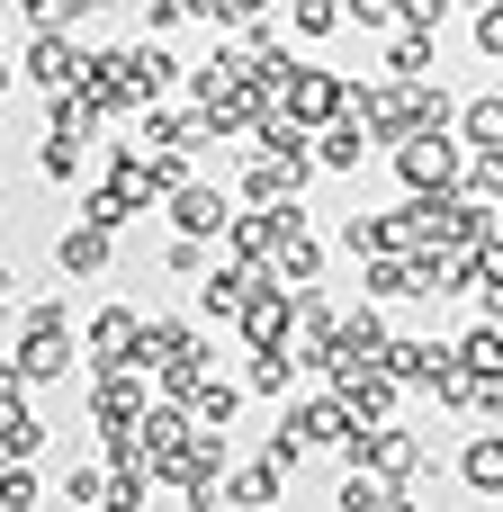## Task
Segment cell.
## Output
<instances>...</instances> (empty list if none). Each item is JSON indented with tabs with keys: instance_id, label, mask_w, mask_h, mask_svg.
Returning <instances> with one entry per match:
<instances>
[{
	"instance_id": "22",
	"label": "cell",
	"mask_w": 503,
	"mask_h": 512,
	"mask_svg": "<svg viewBox=\"0 0 503 512\" xmlns=\"http://www.w3.org/2000/svg\"><path fill=\"white\" fill-rule=\"evenodd\" d=\"M396 9H405V27H441L450 18V0H396Z\"/></svg>"
},
{
	"instance_id": "7",
	"label": "cell",
	"mask_w": 503,
	"mask_h": 512,
	"mask_svg": "<svg viewBox=\"0 0 503 512\" xmlns=\"http://www.w3.org/2000/svg\"><path fill=\"white\" fill-rule=\"evenodd\" d=\"M360 153H369V126H360V117L342 108V117H333V126L315 135V162H324V171H360Z\"/></svg>"
},
{
	"instance_id": "3",
	"label": "cell",
	"mask_w": 503,
	"mask_h": 512,
	"mask_svg": "<svg viewBox=\"0 0 503 512\" xmlns=\"http://www.w3.org/2000/svg\"><path fill=\"white\" fill-rule=\"evenodd\" d=\"M18 63H27V81H36V90H81V81H90V45H72L63 27H36Z\"/></svg>"
},
{
	"instance_id": "9",
	"label": "cell",
	"mask_w": 503,
	"mask_h": 512,
	"mask_svg": "<svg viewBox=\"0 0 503 512\" xmlns=\"http://www.w3.org/2000/svg\"><path fill=\"white\" fill-rule=\"evenodd\" d=\"M54 261H63V279H90V270H108V234H99V225H72V234L54 243Z\"/></svg>"
},
{
	"instance_id": "26",
	"label": "cell",
	"mask_w": 503,
	"mask_h": 512,
	"mask_svg": "<svg viewBox=\"0 0 503 512\" xmlns=\"http://www.w3.org/2000/svg\"><path fill=\"white\" fill-rule=\"evenodd\" d=\"M0 90H9V63H0Z\"/></svg>"
},
{
	"instance_id": "8",
	"label": "cell",
	"mask_w": 503,
	"mask_h": 512,
	"mask_svg": "<svg viewBox=\"0 0 503 512\" xmlns=\"http://www.w3.org/2000/svg\"><path fill=\"white\" fill-rule=\"evenodd\" d=\"M279 477H288L279 459H252V468H234L225 504H234V512H270V504H279Z\"/></svg>"
},
{
	"instance_id": "11",
	"label": "cell",
	"mask_w": 503,
	"mask_h": 512,
	"mask_svg": "<svg viewBox=\"0 0 503 512\" xmlns=\"http://www.w3.org/2000/svg\"><path fill=\"white\" fill-rule=\"evenodd\" d=\"M459 135H468L477 153H503V99H468V117H459Z\"/></svg>"
},
{
	"instance_id": "21",
	"label": "cell",
	"mask_w": 503,
	"mask_h": 512,
	"mask_svg": "<svg viewBox=\"0 0 503 512\" xmlns=\"http://www.w3.org/2000/svg\"><path fill=\"white\" fill-rule=\"evenodd\" d=\"M477 45H486V54H503V0H486V9H477Z\"/></svg>"
},
{
	"instance_id": "24",
	"label": "cell",
	"mask_w": 503,
	"mask_h": 512,
	"mask_svg": "<svg viewBox=\"0 0 503 512\" xmlns=\"http://www.w3.org/2000/svg\"><path fill=\"white\" fill-rule=\"evenodd\" d=\"M90 9H108V0H63V18H90Z\"/></svg>"
},
{
	"instance_id": "12",
	"label": "cell",
	"mask_w": 503,
	"mask_h": 512,
	"mask_svg": "<svg viewBox=\"0 0 503 512\" xmlns=\"http://www.w3.org/2000/svg\"><path fill=\"white\" fill-rule=\"evenodd\" d=\"M459 369H477V378H503V324H477V333L459 342Z\"/></svg>"
},
{
	"instance_id": "13",
	"label": "cell",
	"mask_w": 503,
	"mask_h": 512,
	"mask_svg": "<svg viewBox=\"0 0 503 512\" xmlns=\"http://www.w3.org/2000/svg\"><path fill=\"white\" fill-rule=\"evenodd\" d=\"M288 378H297V360H288V351H252V369H243V387H252V396H288Z\"/></svg>"
},
{
	"instance_id": "6",
	"label": "cell",
	"mask_w": 503,
	"mask_h": 512,
	"mask_svg": "<svg viewBox=\"0 0 503 512\" xmlns=\"http://www.w3.org/2000/svg\"><path fill=\"white\" fill-rule=\"evenodd\" d=\"M450 360H459V351H441V342H387V369H396L405 387H441Z\"/></svg>"
},
{
	"instance_id": "1",
	"label": "cell",
	"mask_w": 503,
	"mask_h": 512,
	"mask_svg": "<svg viewBox=\"0 0 503 512\" xmlns=\"http://www.w3.org/2000/svg\"><path fill=\"white\" fill-rule=\"evenodd\" d=\"M27 387H45V378H63L72 369V333H63V306L54 297H36L27 306V333H18V360H9Z\"/></svg>"
},
{
	"instance_id": "15",
	"label": "cell",
	"mask_w": 503,
	"mask_h": 512,
	"mask_svg": "<svg viewBox=\"0 0 503 512\" xmlns=\"http://www.w3.org/2000/svg\"><path fill=\"white\" fill-rule=\"evenodd\" d=\"M36 171H45V180H72V171H81V135H45Z\"/></svg>"
},
{
	"instance_id": "4",
	"label": "cell",
	"mask_w": 503,
	"mask_h": 512,
	"mask_svg": "<svg viewBox=\"0 0 503 512\" xmlns=\"http://www.w3.org/2000/svg\"><path fill=\"white\" fill-rule=\"evenodd\" d=\"M81 351H90V369H135V351H144V315H135V306H99L90 333H81Z\"/></svg>"
},
{
	"instance_id": "2",
	"label": "cell",
	"mask_w": 503,
	"mask_h": 512,
	"mask_svg": "<svg viewBox=\"0 0 503 512\" xmlns=\"http://www.w3.org/2000/svg\"><path fill=\"white\" fill-rule=\"evenodd\" d=\"M396 171H405V189H414V198H432V189H459L468 153H459V135L423 126V135H405V144H396Z\"/></svg>"
},
{
	"instance_id": "10",
	"label": "cell",
	"mask_w": 503,
	"mask_h": 512,
	"mask_svg": "<svg viewBox=\"0 0 503 512\" xmlns=\"http://www.w3.org/2000/svg\"><path fill=\"white\" fill-rule=\"evenodd\" d=\"M459 477H468L477 495H503V432H477V441H468V459H459Z\"/></svg>"
},
{
	"instance_id": "14",
	"label": "cell",
	"mask_w": 503,
	"mask_h": 512,
	"mask_svg": "<svg viewBox=\"0 0 503 512\" xmlns=\"http://www.w3.org/2000/svg\"><path fill=\"white\" fill-rule=\"evenodd\" d=\"M36 495H45V486H36V468H27V459H9V468H0V512H36Z\"/></svg>"
},
{
	"instance_id": "5",
	"label": "cell",
	"mask_w": 503,
	"mask_h": 512,
	"mask_svg": "<svg viewBox=\"0 0 503 512\" xmlns=\"http://www.w3.org/2000/svg\"><path fill=\"white\" fill-rule=\"evenodd\" d=\"M171 225H180L189 243H216V234L234 225V207H225V189H198V180H189V189H171Z\"/></svg>"
},
{
	"instance_id": "18",
	"label": "cell",
	"mask_w": 503,
	"mask_h": 512,
	"mask_svg": "<svg viewBox=\"0 0 503 512\" xmlns=\"http://www.w3.org/2000/svg\"><path fill=\"white\" fill-rule=\"evenodd\" d=\"M108 486H117V477H99V468H72V486H63V504L99 512V504H108Z\"/></svg>"
},
{
	"instance_id": "16",
	"label": "cell",
	"mask_w": 503,
	"mask_h": 512,
	"mask_svg": "<svg viewBox=\"0 0 503 512\" xmlns=\"http://www.w3.org/2000/svg\"><path fill=\"white\" fill-rule=\"evenodd\" d=\"M432 54V27H396V45H387V72H414Z\"/></svg>"
},
{
	"instance_id": "20",
	"label": "cell",
	"mask_w": 503,
	"mask_h": 512,
	"mask_svg": "<svg viewBox=\"0 0 503 512\" xmlns=\"http://www.w3.org/2000/svg\"><path fill=\"white\" fill-rule=\"evenodd\" d=\"M171 270H180V279H207L216 261H207V243H189V234H180V243H171Z\"/></svg>"
},
{
	"instance_id": "25",
	"label": "cell",
	"mask_w": 503,
	"mask_h": 512,
	"mask_svg": "<svg viewBox=\"0 0 503 512\" xmlns=\"http://www.w3.org/2000/svg\"><path fill=\"white\" fill-rule=\"evenodd\" d=\"M9 288H18V270H9V261H0V306H9Z\"/></svg>"
},
{
	"instance_id": "23",
	"label": "cell",
	"mask_w": 503,
	"mask_h": 512,
	"mask_svg": "<svg viewBox=\"0 0 503 512\" xmlns=\"http://www.w3.org/2000/svg\"><path fill=\"white\" fill-rule=\"evenodd\" d=\"M99 512H144V486H108V504Z\"/></svg>"
},
{
	"instance_id": "17",
	"label": "cell",
	"mask_w": 503,
	"mask_h": 512,
	"mask_svg": "<svg viewBox=\"0 0 503 512\" xmlns=\"http://www.w3.org/2000/svg\"><path fill=\"white\" fill-rule=\"evenodd\" d=\"M288 18H297L306 36H333V27H342V0H288Z\"/></svg>"
},
{
	"instance_id": "19",
	"label": "cell",
	"mask_w": 503,
	"mask_h": 512,
	"mask_svg": "<svg viewBox=\"0 0 503 512\" xmlns=\"http://www.w3.org/2000/svg\"><path fill=\"white\" fill-rule=\"evenodd\" d=\"M342 18H351V27H396L405 9H396V0H342Z\"/></svg>"
}]
</instances>
